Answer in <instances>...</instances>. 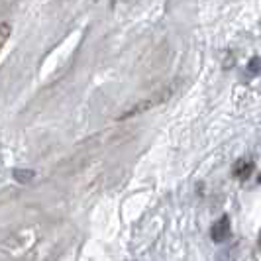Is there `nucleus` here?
Segmentation results:
<instances>
[{
	"instance_id": "nucleus-3",
	"label": "nucleus",
	"mask_w": 261,
	"mask_h": 261,
	"mask_svg": "<svg viewBox=\"0 0 261 261\" xmlns=\"http://www.w3.org/2000/svg\"><path fill=\"white\" fill-rule=\"evenodd\" d=\"M251 169H253L251 163H242V161H240V163L236 165V175H238L240 179H246L249 173H251Z\"/></svg>"
},
{
	"instance_id": "nucleus-2",
	"label": "nucleus",
	"mask_w": 261,
	"mask_h": 261,
	"mask_svg": "<svg viewBox=\"0 0 261 261\" xmlns=\"http://www.w3.org/2000/svg\"><path fill=\"white\" fill-rule=\"evenodd\" d=\"M10 34H12V28L8 22H0V51H2V47L6 45V41L10 39Z\"/></svg>"
},
{
	"instance_id": "nucleus-1",
	"label": "nucleus",
	"mask_w": 261,
	"mask_h": 261,
	"mask_svg": "<svg viewBox=\"0 0 261 261\" xmlns=\"http://www.w3.org/2000/svg\"><path fill=\"white\" fill-rule=\"evenodd\" d=\"M226 236H228V218H220L212 228V240L214 242H222Z\"/></svg>"
}]
</instances>
